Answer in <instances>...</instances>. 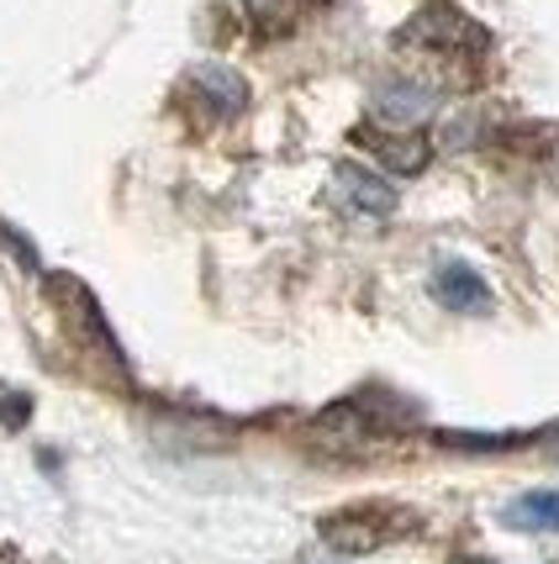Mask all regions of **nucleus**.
<instances>
[{"instance_id":"9d476101","label":"nucleus","mask_w":559,"mask_h":564,"mask_svg":"<svg viewBox=\"0 0 559 564\" xmlns=\"http://www.w3.org/2000/svg\"><path fill=\"white\" fill-rule=\"evenodd\" d=\"M555 443H559V438H555Z\"/></svg>"},{"instance_id":"f03ea898","label":"nucleus","mask_w":559,"mask_h":564,"mask_svg":"<svg viewBox=\"0 0 559 564\" xmlns=\"http://www.w3.org/2000/svg\"><path fill=\"white\" fill-rule=\"evenodd\" d=\"M401 43H428V48H481L486 43V32L460 17L454 6H428V11H417L412 22L401 26Z\"/></svg>"},{"instance_id":"1a4fd4ad","label":"nucleus","mask_w":559,"mask_h":564,"mask_svg":"<svg viewBox=\"0 0 559 564\" xmlns=\"http://www.w3.org/2000/svg\"><path fill=\"white\" fill-rule=\"evenodd\" d=\"M295 564H338V560H327V554H307V560H295Z\"/></svg>"},{"instance_id":"f257e3e1","label":"nucleus","mask_w":559,"mask_h":564,"mask_svg":"<svg viewBox=\"0 0 559 564\" xmlns=\"http://www.w3.org/2000/svg\"><path fill=\"white\" fill-rule=\"evenodd\" d=\"M333 206H343L348 217H369V221H386L396 212V191L390 180H380L375 170H359V164H338L333 170V185H327Z\"/></svg>"},{"instance_id":"6e6552de","label":"nucleus","mask_w":559,"mask_h":564,"mask_svg":"<svg viewBox=\"0 0 559 564\" xmlns=\"http://www.w3.org/2000/svg\"><path fill=\"white\" fill-rule=\"evenodd\" d=\"M244 11L254 17V22L275 26V22H286V17L295 11V0H244Z\"/></svg>"},{"instance_id":"7ed1b4c3","label":"nucleus","mask_w":559,"mask_h":564,"mask_svg":"<svg viewBox=\"0 0 559 564\" xmlns=\"http://www.w3.org/2000/svg\"><path fill=\"white\" fill-rule=\"evenodd\" d=\"M433 106H438L433 85H417V79H386V85H375V96H369V111L386 127H396V132L428 122Z\"/></svg>"},{"instance_id":"20e7f679","label":"nucleus","mask_w":559,"mask_h":564,"mask_svg":"<svg viewBox=\"0 0 559 564\" xmlns=\"http://www.w3.org/2000/svg\"><path fill=\"white\" fill-rule=\"evenodd\" d=\"M390 539V522L380 512H343L322 522V543L338 549V554H369Z\"/></svg>"},{"instance_id":"423d86ee","label":"nucleus","mask_w":559,"mask_h":564,"mask_svg":"<svg viewBox=\"0 0 559 564\" xmlns=\"http://www.w3.org/2000/svg\"><path fill=\"white\" fill-rule=\"evenodd\" d=\"M191 79H195V90L212 100V111H217V117H233V111H244V106H248L244 74L227 69V64H201Z\"/></svg>"},{"instance_id":"39448f33","label":"nucleus","mask_w":559,"mask_h":564,"mask_svg":"<svg viewBox=\"0 0 559 564\" xmlns=\"http://www.w3.org/2000/svg\"><path fill=\"white\" fill-rule=\"evenodd\" d=\"M433 295L443 301V306H449V312H491L486 280L470 270V264H438Z\"/></svg>"},{"instance_id":"0eeeda50","label":"nucleus","mask_w":559,"mask_h":564,"mask_svg":"<svg viewBox=\"0 0 559 564\" xmlns=\"http://www.w3.org/2000/svg\"><path fill=\"white\" fill-rule=\"evenodd\" d=\"M502 522L517 533H559V491H528L502 507Z\"/></svg>"}]
</instances>
